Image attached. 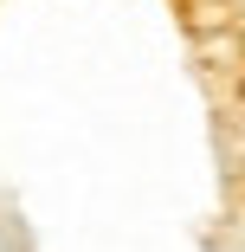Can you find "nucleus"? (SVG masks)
<instances>
[]
</instances>
